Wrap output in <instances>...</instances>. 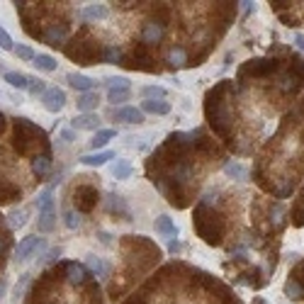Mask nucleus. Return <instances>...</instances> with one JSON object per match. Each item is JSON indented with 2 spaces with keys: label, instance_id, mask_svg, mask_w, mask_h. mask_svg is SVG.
Here are the masks:
<instances>
[{
  "label": "nucleus",
  "instance_id": "17",
  "mask_svg": "<svg viewBox=\"0 0 304 304\" xmlns=\"http://www.w3.org/2000/svg\"><path fill=\"white\" fill-rule=\"evenodd\" d=\"M37 210L39 212H54V187H46L37 197Z\"/></svg>",
  "mask_w": 304,
  "mask_h": 304
},
{
  "label": "nucleus",
  "instance_id": "39",
  "mask_svg": "<svg viewBox=\"0 0 304 304\" xmlns=\"http://www.w3.org/2000/svg\"><path fill=\"white\" fill-rule=\"evenodd\" d=\"M5 292H8V280H5V277H0V299L5 297Z\"/></svg>",
  "mask_w": 304,
  "mask_h": 304
},
{
  "label": "nucleus",
  "instance_id": "37",
  "mask_svg": "<svg viewBox=\"0 0 304 304\" xmlns=\"http://www.w3.org/2000/svg\"><path fill=\"white\" fill-rule=\"evenodd\" d=\"M56 258H61V249H59V246L49 251V253H46V256H44L42 260H44V263H51V260H56Z\"/></svg>",
  "mask_w": 304,
  "mask_h": 304
},
{
  "label": "nucleus",
  "instance_id": "11",
  "mask_svg": "<svg viewBox=\"0 0 304 304\" xmlns=\"http://www.w3.org/2000/svg\"><path fill=\"white\" fill-rule=\"evenodd\" d=\"M32 170H34L37 178H44V175L51 170V154L44 151L42 156H34V161H32Z\"/></svg>",
  "mask_w": 304,
  "mask_h": 304
},
{
  "label": "nucleus",
  "instance_id": "21",
  "mask_svg": "<svg viewBox=\"0 0 304 304\" xmlns=\"http://www.w3.org/2000/svg\"><path fill=\"white\" fill-rule=\"evenodd\" d=\"M81 17L83 20H102L107 17V5H88L81 10Z\"/></svg>",
  "mask_w": 304,
  "mask_h": 304
},
{
  "label": "nucleus",
  "instance_id": "13",
  "mask_svg": "<svg viewBox=\"0 0 304 304\" xmlns=\"http://www.w3.org/2000/svg\"><path fill=\"white\" fill-rule=\"evenodd\" d=\"M141 112H151V115H168L170 105L166 100H144L141 102Z\"/></svg>",
  "mask_w": 304,
  "mask_h": 304
},
{
  "label": "nucleus",
  "instance_id": "10",
  "mask_svg": "<svg viewBox=\"0 0 304 304\" xmlns=\"http://www.w3.org/2000/svg\"><path fill=\"white\" fill-rule=\"evenodd\" d=\"M115 158V151H100V154H88V156H81L78 161L83 163V166H105L107 161Z\"/></svg>",
  "mask_w": 304,
  "mask_h": 304
},
{
  "label": "nucleus",
  "instance_id": "29",
  "mask_svg": "<svg viewBox=\"0 0 304 304\" xmlns=\"http://www.w3.org/2000/svg\"><path fill=\"white\" fill-rule=\"evenodd\" d=\"M88 263H90V268L95 270V275L98 277H107V273H110V268L105 265L100 258H95V256H88Z\"/></svg>",
  "mask_w": 304,
  "mask_h": 304
},
{
  "label": "nucleus",
  "instance_id": "6",
  "mask_svg": "<svg viewBox=\"0 0 304 304\" xmlns=\"http://www.w3.org/2000/svg\"><path fill=\"white\" fill-rule=\"evenodd\" d=\"M110 117L115 122H124V124H141L144 112L137 107H115V110H110Z\"/></svg>",
  "mask_w": 304,
  "mask_h": 304
},
{
  "label": "nucleus",
  "instance_id": "8",
  "mask_svg": "<svg viewBox=\"0 0 304 304\" xmlns=\"http://www.w3.org/2000/svg\"><path fill=\"white\" fill-rule=\"evenodd\" d=\"M88 277H90V273H88V268L81 265V263H68V265H66V280H68L71 285H85Z\"/></svg>",
  "mask_w": 304,
  "mask_h": 304
},
{
  "label": "nucleus",
  "instance_id": "32",
  "mask_svg": "<svg viewBox=\"0 0 304 304\" xmlns=\"http://www.w3.org/2000/svg\"><path fill=\"white\" fill-rule=\"evenodd\" d=\"M29 95H34V98H39V95H44L46 92V83L44 81H39V78H29Z\"/></svg>",
  "mask_w": 304,
  "mask_h": 304
},
{
  "label": "nucleus",
  "instance_id": "16",
  "mask_svg": "<svg viewBox=\"0 0 304 304\" xmlns=\"http://www.w3.org/2000/svg\"><path fill=\"white\" fill-rule=\"evenodd\" d=\"M105 85H107V90H129L131 81L127 75H107V78H105Z\"/></svg>",
  "mask_w": 304,
  "mask_h": 304
},
{
  "label": "nucleus",
  "instance_id": "35",
  "mask_svg": "<svg viewBox=\"0 0 304 304\" xmlns=\"http://www.w3.org/2000/svg\"><path fill=\"white\" fill-rule=\"evenodd\" d=\"M64 217H66V226H68V229H78V224H81V217H78L73 210H64Z\"/></svg>",
  "mask_w": 304,
  "mask_h": 304
},
{
  "label": "nucleus",
  "instance_id": "41",
  "mask_svg": "<svg viewBox=\"0 0 304 304\" xmlns=\"http://www.w3.org/2000/svg\"><path fill=\"white\" fill-rule=\"evenodd\" d=\"M295 44L299 46V49H302L304 51V34H295Z\"/></svg>",
  "mask_w": 304,
  "mask_h": 304
},
{
  "label": "nucleus",
  "instance_id": "9",
  "mask_svg": "<svg viewBox=\"0 0 304 304\" xmlns=\"http://www.w3.org/2000/svg\"><path fill=\"white\" fill-rule=\"evenodd\" d=\"M66 81H68V85H71L73 90L81 92V95H83V92H92V88H95V81L83 73H68Z\"/></svg>",
  "mask_w": 304,
  "mask_h": 304
},
{
  "label": "nucleus",
  "instance_id": "30",
  "mask_svg": "<svg viewBox=\"0 0 304 304\" xmlns=\"http://www.w3.org/2000/svg\"><path fill=\"white\" fill-rule=\"evenodd\" d=\"M29 280H32V275L29 273H22L20 275V280H17V285H15V299H20V297H25V290H27V285H29Z\"/></svg>",
  "mask_w": 304,
  "mask_h": 304
},
{
  "label": "nucleus",
  "instance_id": "42",
  "mask_svg": "<svg viewBox=\"0 0 304 304\" xmlns=\"http://www.w3.org/2000/svg\"><path fill=\"white\" fill-rule=\"evenodd\" d=\"M243 5V15H251V10H253V3H241Z\"/></svg>",
  "mask_w": 304,
  "mask_h": 304
},
{
  "label": "nucleus",
  "instance_id": "38",
  "mask_svg": "<svg viewBox=\"0 0 304 304\" xmlns=\"http://www.w3.org/2000/svg\"><path fill=\"white\" fill-rule=\"evenodd\" d=\"M61 139H64V141H73V139H75V131H73V129H64V131H61Z\"/></svg>",
  "mask_w": 304,
  "mask_h": 304
},
{
  "label": "nucleus",
  "instance_id": "5",
  "mask_svg": "<svg viewBox=\"0 0 304 304\" xmlns=\"http://www.w3.org/2000/svg\"><path fill=\"white\" fill-rule=\"evenodd\" d=\"M46 112H61L66 105V92L61 88H46V92L42 95Z\"/></svg>",
  "mask_w": 304,
  "mask_h": 304
},
{
  "label": "nucleus",
  "instance_id": "2",
  "mask_svg": "<svg viewBox=\"0 0 304 304\" xmlns=\"http://www.w3.org/2000/svg\"><path fill=\"white\" fill-rule=\"evenodd\" d=\"M163 34H166V25H163L161 20H148L146 25L141 27V42L148 46L158 44V42L163 39Z\"/></svg>",
  "mask_w": 304,
  "mask_h": 304
},
{
  "label": "nucleus",
  "instance_id": "12",
  "mask_svg": "<svg viewBox=\"0 0 304 304\" xmlns=\"http://www.w3.org/2000/svg\"><path fill=\"white\" fill-rule=\"evenodd\" d=\"M98 102H100V95H98V92H83L75 105H78V110L83 112V115H88V112H92L98 107Z\"/></svg>",
  "mask_w": 304,
  "mask_h": 304
},
{
  "label": "nucleus",
  "instance_id": "19",
  "mask_svg": "<svg viewBox=\"0 0 304 304\" xmlns=\"http://www.w3.org/2000/svg\"><path fill=\"white\" fill-rule=\"evenodd\" d=\"M115 134H117L115 129H98V131H95V137L90 139V148H95V151L102 148L107 141H110V139H115Z\"/></svg>",
  "mask_w": 304,
  "mask_h": 304
},
{
  "label": "nucleus",
  "instance_id": "43",
  "mask_svg": "<svg viewBox=\"0 0 304 304\" xmlns=\"http://www.w3.org/2000/svg\"><path fill=\"white\" fill-rule=\"evenodd\" d=\"M5 246H8V239H5V236H0V253L5 251Z\"/></svg>",
  "mask_w": 304,
  "mask_h": 304
},
{
  "label": "nucleus",
  "instance_id": "23",
  "mask_svg": "<svg viewBox=\"0 0 304 304\" xmlns=\"http://www.w3.org/2000/svg\"><path fill=\"white\" fill-rule=\"evenodd\" d=\"M141 95L146 98V100H166V88H161V85H146V88H141Z\"/></svg>",
  "mask_w": 304,
  "mask_h": 304
},
{
  "label": "nucleus",
  "instance_id": "3",
  "mask_svg": "<svg viewBox=\"0 0 304 304\" xmlns=\"http://www.w3.org/2000/svg\"><path fill=\"white\" fill-rule=\"evenodd\" d=\"M95 204H98V190L95 187H90V185L75 187V207L81 212H90Z\"/></svg>",
  "mask_w": 304,
  "mask_h": 304
},
{
  "label": "nucleus",
  "instance_id": "36",
  "mask_svg": "<svg viewBox=\"0 0 304 304\" xmlns=\"http://www.w3.org/2000/svg\"><path fill=\"white\" fill-rule=\"evenodd\" d=\"M0 46H3L5 51H12V49H15V44H12V37H10V34L3 27H0Z\"/></svg>",
  "mask_w": 304,
  "mask_h": 304
},
{
  "label": "nucleus",
  "instance_id": "26",
  "mask_svg": "<svg viewBox=\"0 0 304 304\" xmlns=\"http://www.w3.org/2000/svg\"><path fill=\"white\" fill-rule=\"evenodd\" d=\"M102 61H107V64H122V49L120 46L102 49Z\"/></svg>",
  "mask_w": 304,
  "mask_h": 304
},
{
  "label": "nucleus",
  "instance_id": "15",
  "mask_svg": "<svg viewBox=\"0 0 304 304\" xmlns=\"http://www.w3.org/2000/svg\"><path fill=\"white\" fill-rule=\"evenodd\" d=\"M156 231L158 234H163V236H178V226H175V221L170 217H158L156 219Z\"/></svg>",
  "mask_w": 304,
  "mask_h": 304
},
{
  "label": "nucleus",
  "instance_id": "27",
  "mask_svg": "<svg viewBox=\"0 0 304 304\" xmlns=\"http://www.w3.org/2000/svg\"><path fill=\"white\" fill-rule=\"evenodd\" d=\"M110 212L112 214L120 212L124 219L129 221V212H127V207H124V202H122V197H115V195H110Z\"/></svg>",
  "mask_w": 304,
  "mask_h": 304
},
{
  "label": "nucleus",
  "instance_id": "34",
  "mask_svg": "<svg viewBox=\"0 0 304 304\" xmlns=\"http://www.w3.org/2000/svg\"><path fill=\"white\" fill-rule=\"evenodd\" d=\"M12 51H15V56L22 59V61H34V51H32L29 46H15Z\"/></svg>",
  "mask_w": 304,
  "mask_h": 304
},
{
  "label": "nucleus",
  "instance_id": "4",
  "mask_svg": "<svg viewBox=\"0 0 304 304\" xmlns=\"http://www.w3.org/2000/svg\"><path fill=\"white\" fill-rule=\"evenodd\" d=\"M42 246H44V239H39V236H34V234H32V236H25V239L17 243V249H15V260H20V263L27 260L29 256H32L37 249H42Z\"/></svg>",
  "mask_w": 304,
  "mask_h": 304
},
{
  "label": "nucleus",
  "instance_id": "22",
  "mask_svg": "<svg viewBox=\"0 0 304 304\" xmlns=\"http://www.w3.org/2000/svg\"><path fill=\"white\" fill-rule=\"evenodd\" d=\"M34 66H37L39 71H46V73H51L56 71V59L49 54H37L34 56Z\"/></svg>",
  "mask_w": 304,
  "mask_h": 304
},
{
  "label": "nucleus",
  "instance_id": "28",
  "mask_svg": "<svg viewBox=\"0 0 304 304\" xmlns=\"http://www.w3.org/2000/svg\"><path fill=\"white\" fill-rule=\"evenodd\" d=\"M131 98V90H107V100L112 105H122V102H127Z\"/></svg>",
  "mask_w": 304,
  "mask_h": 304
},
{
  "label": "nucleus",
  "instance_id": "33",
  "mask_svg": "<svg viewBox=\"0 0 304 304\" xmlns=\"http://www.w3.org/2000/svg\"><path fill=\"white\" fill-rule=\"evenodd\" d=\"M224 170H226V175H231V178H236V180H241V178L246 175L243 166H241V163H236V161H234V163H226V168H224Z\"/></svg>",
  "mask_w": 304,
  "mask_h": 304
},
{
  "label": "nucleus",
  "instance_id": "44",
  "mask_svg": "<svg viewBox=\"0 0 304 304\" xmlns=\"http://www.w3.org/2000/svg\"><path fill=\"white\" fill-rule=\"evenodd\" d=\"M3 127H5V117L0 115V131H3Z\"/></svg>",
  "mask_w": 304,
  "mask_h": 304
},
{
  "label": "nucleus",
  "instance_id": "24",
  "mask_svg": "<svg viewBox=\"0 0 304 304\" xmlns=\"http://www.w3.org/2000/svg\"><path fill=\"white\" fill-rule=\"evenodd\" d=\"M285 295L290 297V299H304V290L295 277H290V280L285 282Z\"/></svg>",
  "mask_w": 304,
  "mask_h": 304
},
{
  "label": "nucleus",
  "instance_id": "7",
  "mask_svg": "<svg viewBox=\"0 0 304 304\" xmlns=\"http://www.w3.org/2000/svg\"><path fill=\"white\" fill-rule=\"evenodd\" d=\"M71 124H73L75 131H98L100 129V117L95 112H88V115H78Z\"/></svg>",
  "mask_w": 304,
  "mask_h": 304
},
{
  "label": "nucleus",
  "instance_id": "14",
  "mask_svg": "<svg viewBox=\"0 0 304 304\" xmlns=\"http://www.w3.org/2000/svg\"><path fill=\"white\" fill-rule=\"evenodd\" d=\"M5 83H10L12 88H20V90H27L29 88V75L20 73V71H8V73H5Z\"/></svg>",
  "mask_w": 304,
  "mask_h": 304
},
{
  "label": "nucleus",
  "instance_id": "40",
  "mask_svg": "<svg viewBox=\"0 0 304 304\" xmlns=\"http://www.w3.org/2000/svg\"><path fill=\"white\" fill-rule=\"evenodd\" d=\"M168 249H170V253H175V251H180V241H170V243H168Z\"/></svg>",
  "mask_w": 304,
  "mask_h": 304
},
{
  "label": "nucleus",
  "instance_id": "18",
  "mask_svg": "<svg viewBox=\"0 0 304 304\" xmlns=\"http://www.w3.org/2000/svg\"><path fill=\"white\" fill-rule=\"evenodd\" d=\"M168 64L175 66V68L187 66V51H185L183 46H173V49L168 51Z\"/></svg>",
  "mask_w": 304,
  "mask_h": 304
},
{
  "label": "nucleus",
  "instance_id": "20",
  "mask_svg": "<svg viewBox=\"0 0 304 304\" xmlns=\"http://www.w3.org/2000/svg\"><path fill=\"white\" fill-rule=\"evenodd\" d=\"M37 226L42 234H49V231L56 229V214L54 212H39V219H37Z\"/></svg>",
  "mask_w": 304,
  "mask_h": 304
},
{
  "label": "nucleus",
  "instance_id": "1",
  "mask_svg": "<svg viewBox=\"0 0 304 304\" xmlns=\"http://www.w3.org/2000/svg\"><path fill=\"white\" fill-rule=\"evenodd\" d=\"M195 229L210 246H219L221 236H224V219L207 202H200L195 210Z\"/></svg>",
  "mask_w": 304,
  "mask_h": 304
},
{
  "label": "nucleus",
  "instance_id": "25",
  "mask_svg": "<svg viewBox=\"0 0 304 304\" xmlns=\"http://www.w3.org/2000/svg\"><path fill=\"white\" fill-rule=\"evenodd\" d=\"M112 175H115L117 180L129 178V175H131V163H129V161H117V163L112 166Z\"/></svg>",
  "mask_w": 304,
  "mask_h": 304
},
{
  "label": "nucleus",
  "instance_id": "31",
  "mask_svg": "<svg viewBox=\"0 0 304 304\" xmlns=\"http://www.w3.org/2000/svg\"><path fill=\"white\" fill-rule=\"evenodd\" d=\"M27 224V210H20V212H12L10 214V226L12 229H20Z\"/></svg>",
  "mask_w": 304,
  "mask_h": 304
}]
</instances>
